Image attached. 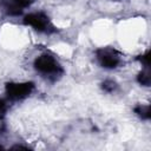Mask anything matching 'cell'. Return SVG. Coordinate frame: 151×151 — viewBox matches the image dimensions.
Here are the masks:
<instances>
[{
    "label": "cell",
    "mask_w": 151,
    "mask_h": 151,
    "mask_svg": "<svg viewBox=\"0 0 151 151\" xmlns=\"http://www.w3.org/2000/svg\"><path fill=\"white\" fill-rule=\"evenodd\" d=\"M34 90V84L31 81H14L6 85V96L11 100H22L28 97Z\"/></svg>",
    "instance_id": "cell-4"
},
{
    "label": "cell",
    "mask_w": 151,
    "mask_h": 151,
    "mask_svg": "<svg viewBox=\"0 0 151 151\" xmlns=\"http://www.w3.org/2000/svg\"><path fill=\"white\" fill-rule=\"evenodd\" d=\"M34 71L48 81H57L64 73V68L55 55L42 52L33 60Z\"/></svg>",
    "instance_id": "cell-1"
},
{
    "label": "cell",
    "mask_w": 151,
    "mask_h": 151,
    "mask_svg": "<svg viewBox=\"0 0 151 151\" xmlns=\"http://www.w3.org/2000/svg\"><path fill=\"white\" fill-rule=\"evenodd\" d=\"M96 59L100 67L105 70H116L122 64V55L113 47L98 48L96 51Z\"/></svg>",
    "instance_id": "cell-3"
},
{
    "label": "cell",
    "mask_w": 151,
    "mask_h": 151,
    "mask_svg": "<svg viewBox=\"0 0 151 151\" xmlns=\"http://www.w3.org/2000/svg\"><path fill=\"white\" fill-rule=\"evenodd\" d=\"M113 1H119V0H113Z\"/></svg>",
    "instance_id": "cell-5"
},
{
    "label": "cell",
    "mask_w": 151,
    "mask_h": 151,
    "mask_svg": "<svg viewBox=\"0 0 151 151\" xmlns=\"http://www.w3.org/2000/svg\"><path fill=\"white\" fill-rule=\"evenodd\" d=\"M24 22L25 25L32 27V29L37 31L38 33H51L54 31V26L51 22V19L48 15L44 12H31L27 13L24 17Z\"/></svg>",
    "instance_id": "cell-2"
}]
</instances>
